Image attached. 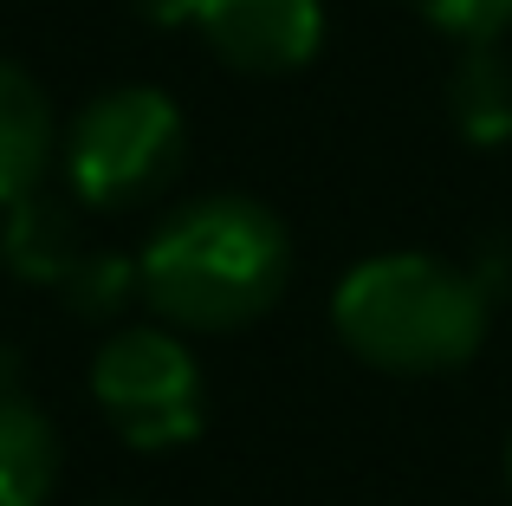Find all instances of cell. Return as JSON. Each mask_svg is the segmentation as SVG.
Listing matches in <instances>:
<instances>
[{
	"instance_id": "1",
	"label": "cell",
	"mask_w": 512,
	"mask_h": 506,
	"mask_svg": "<svg viewBox=\"0 0 512 506\" xmlns=\"http://www.w3.org/2000/svg\"><path fill=\"white\" fill-rule=\"evenodd\" d=\"M137 273L169 331H247L286 299L292 234L253 195H195L150 228Z\"/></svg>"
},
{
	"instance_id": "2",
	"label": "cell",
	"mask_w": 512,
	"mask_h": 506,
	"mask_svg": "<svg viewBox=\"0 0 512 506\" xmlns=\"http://www.w3.org/2000/svg\"><path fill=\"white\" fill-rule=\"evenodd\" d=\"M493 292L474 266L441 253H376L331 292V331L383 377H448L487 344Z\"/></svg>"
},
{
	"instance_id": "3",
	"label": "cell",
	"mask_w": 512,
	"mask_h": 506,
	"mask_svg": "<svg viewBox=\"0 0 512 506\" xmlns=\"http://www.w3.org/2000/svg\"><path fill=\"white\" fill-rule=\"evenodd\" d=\"M188 163V117L156 85H117L78 104L59 137V176L78 208L130 215V208L169 195Z\"/></svg>"
},
{
	"instance_id": "4",
	"label": "cell",
	"mask_w": 512,
	"mask_h": 506,
	"mask_svg": "<svg viewBox=\"0 0 512 506\" xmlns=\"http://www.w3.org/2000/svg\"><path fill=\"white\" fill-rule=\"evenodd\" d=\"M91 403H98L104 429L143 455L195 442L208 422L201 364L169 325H117L91 351Z\"/></svg>"
},
{
	"instance_id": "5",
	"label": "cell",
	"mask_w": 512,
	"mask_h": 506,
	"mask_svg": "<svg viewBox=\"0 0 512 506\" xmlns=\"http://www.w3.org/2000/svg\"><path fill=\"white\" fill-rule=\"evenodd\" d=\"M195 33L247 78L305 72L325 46V0H201Z\"/></svg>"
},
{
	"instance_id": "6",
	"label": "cell",
	"mask_w": 512,
	"mask_h": 506,
	"mask_svg": "<svg viewBox=\"0 0 512 506\" xmlns=\"http://www.w3.org/2000/svg\"><path fill=\"white\" fill-rule=\"evenodd\" d=\"M65 448L26 383V357L0 344V506H46L59 494Z\"/></svg>"
},
{
	"instance_id": "7",
	"label": "cell",
	"mask_w": 512,
	"mask_h": 506,
	"mask_svg": "<svg viewBox=\"0 0 512 506\" xmlns=\"http://www.w3.org/2000/svg\"><path fill=\"white\" fill-rule=\"evenodd\" d=\"M85 247L91 241H85V215H78L72 189L39 182V189L13 195V202L0 208V266H7L13 279H26V286L59 292V279L78 266Z\"/></svg>"
},
{
	"instance_id": "8",
	"label": "cell",
	"mask_w": 512,
	"mask_h": 506,
	"mask_svg": "<svg viewBox=\"0 0 512 506\" xmlns=\"http://www.w3.org/2000/svg\"><path fill=\"white\" fill-rule=\"evenodd\" d=\"M52 163H59V111L26 65L0 59V208L52 182Z\"/></svg>"
},
{
	"instance_id": "9",
	"label": "cell",
	"mask_w": 512,
	"mask_h": 506,
	"mask_svg": "<svg viewBox=\"0 0 512 506\" xmlns=\"http://www.w3.org/2000/svg\"><path fill=\"white\" fill-rule=\"evenodd\" d=\"M448 117L467 143L500 150L512 143V59L500 52V39L487 46H461L448 65Z\"/></svg>"
},
{
	"instance_id": "10",
	"label": "cell",
	"mask_w": 512,
	"mask_h": 506,
	"mask_svg": "<svg viewBox=\"0 0 512 506\" xmlns=\"http://www.w3.org/2000/svg\"><path fill=\"white\" fill-rule=\"evenodd\" d=\"M59 299L72 318L85 325H117L130 305H143V273H137V253H111V247H85L78 266L59 279Z\"/></svg>"
},
{
	"instance_id": "11",
	"label": "cell",
	"mask_w": 512,
	"mask_h": 506,
	"mask_svg": "<svg viewBox=\"0 0 512 506\" xmlns=\"http://www.w3.org/2000/svg\"><path fill=\"white\" fill-rule=\"evenodd\" d=\"M435 33L461 39V46H487L512 26V0H409Z\"/></svg>"
},
{
	"instance_id": "12",
	"label": "cell",
	"mask_w": 512,
	"mask_h": 506,
	"mask_svg": "<svg viewBox=\"0 0 512 506\" xmlns=\"http://www.w3.org/2000/svg\"><path fill=\"white\" fill-rule=\"evenodd\" d=\"M130 7H137L150 26H195L201 0H130Z\"/></svg>"
},
{
	"instance_id": "13",
	"label": "cell",
	"mask_w": 512,
	"mask_h": 506,
	"mask_svg": "<svg viewBox=\"0 0 512 506\" xmlns=\"http://www.w3.org/2000/svg\"><path fill=\"white\" fill-rule=\"evenodd\" d=\"M506 481H512V455H506Z\"/></svg>"
}]
</instances>
